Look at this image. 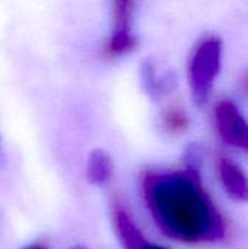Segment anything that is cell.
<instances>
[{
  "mask_svg": "<svg viewBox=\"0 0 248 249\" xmlns=\"http://www.w3.org/2000/svg\"><path fill=\"white\" fill-rule=\"evenodd\" d=\"M113 223L118 241L124 249H168L148 241L132 216L120 204L113 207Z\"/></svg>",
  "mask_w": 248,
  "mask_h": 249,
  "instance_id": "cell-6",
  "label": "cell"
},
{
  "mask_svg": "<svg viewBox=\"0 0 248 249\" xmlns=\"http://www.w3.org/2000/svg\"><path fill=\"white\" fill-rule=\"evenodd\" d=\"M25 249H47V248H44V247H39V245H32V247H28V248H25Z\"/></svg>",
  "mask_w": 248,
  "mask_h": 249,
  "instance_id": "cell-10",
  "label": "cell"
},
{
  "mask_svg": "<svg viewBox=\"0 0 248 249\" xmlns=\"http://www.w3.org/2000/svg\"><path fill=\"white\" fill-rule=\"evenodd\" d=\"M114 174V163L104 150H92L86 162V177L94 185L107 184Z\"/></svg>",
  "mask_w": 248,
  "mask_h": 249,
  "instance_id": "cell-8",
  "label": "cell"
},
{
  "mask_svg": "<svg viewBox=\"0 0 248 249\" xmlns=\"http://www.w3.org/2000/svg\"><path fill=\"white\" fill-rule=\"evenodd\" d=\"M0 158H1V139H0Z\"/></svg>",
  "mask_w": 248,
  "mask_h": 249,
  "instance_id": "cell-11",
  "label": "cell"
},
{
  "mask_svg": "<svg viewBox=\"0 0 248 249\" xmlns=\"http://www.w3.org/2000/svg\"><path fill=\"white\" fill-rule=\"evenodd\" d=\"M142 196L156 228L170 239L189 245L225 239V219L205 188L199 166L146 172Z\"/></svg>",
  "mask_w": 248,
  "mask_h": 249,
  "instance_id": "cell-1",
  "label": "cell"
},
{
  "mask_svg": "<svg viewBox=\"0 0 248 249\" xmlns=\"http://www.w3.org/2000/svg\"><path fill=\"white\" fill-rule=\"evenodd\" d=\"M222 67V42L216 36L203 39L189 63V85L197 105L208 102Z\"/></svg>",
  "mask_w": 248,
  "mask_h": 249,
  "instance_id": "cell-2",
  "label": "cell"
},
{
  "mask_svg": "<svg viewBox=\"0 0 248 249\" xmlns=\"http://www.w3.org/2000/svg\"><path fill=\"white\" fill-rule=\"evenodd\" d=\"M142 74H143L145 88L148 93L153 96V99H159L174 89L175 85L174 74L165 69H161L152 61H146L143 64Z\"/></svg>",
  "mask_w": 248,
  "mask_h": 249,
  "instance_id": "cell-7",
  "label": "cell"
},
{
  "mask_svg": "<svg viewBox=\"0 0 248 249\" xmlns=\"http://www.w3.org/2000/svg\"><path fill=\"white\" fill-rule=\"evenodd\" d=\"M216 172L222 188L232 200L248 203V175L235 160L228 156H219Z\"/></svg>",
  "mask_w": 248,
  "mask_h": 249,
  "instance_id": "cell-5",
  "label": "cell"
},
{
  "mask_svg": "<svg viewBox=\"0 0 248 249\" xmlns=\"http://www.w3.org/2000/svg\"><path fill=\"white\" fill-rule=\"evenodd\" d=\"M73 249H85V248H82V247H77V248H73Z\"/></svg>",
  "mask_w": 248,
  "mask_h": 249,
  "instance_id": "cell-12",
  "label": "cell"
},
{
  "mask_svg": "<svg viewBox=\"0 0 248 249\" xmlns=\"http://www.w3.org/2000/svg\"><path fill=\"white\" fill-rule=\"evenodd\" d=\"M215 128L229 147L248 155V120L234 101H219L213 108Z\"/></svg>",
  "mask_w": 248,
  "mask_h": 249,
  "instance_id": "cell-3",
  "label": "cell"
},
{
  "mask_svg": "<svg viewBox=\"0 0 248 249\" xmlns=\"http://www.w3.org/2000/svg\"><path fill=\"white\" fill-rule=\"evenodd\" d=\"M189 125V117L187 114L180 108H171L164 115V127L167 131L171 133H180L184 131Z\"/></svg>",
  "mask_w": 248,
  "mask_h": 249,
  "instance_id": "cell-9",
  "label": "cell"
},
{
  "mask_svg": "<svg viewBox=\"0 0 248 249\" xmlns=\"http://www.w3.org/2000/svg\"><path fill=\"white\" fill-rule=\"evenodd\" d=\"M134 3L129 0H117L113 3V26L110 39L105 45L110 57H121L132 53L137 45L133 31Z\"/></svg>",
  "mask_w": 248,
  "mask_h": 249,
  "instance_id": "cell-4",
  "label": "cell"
}]
</instances>
